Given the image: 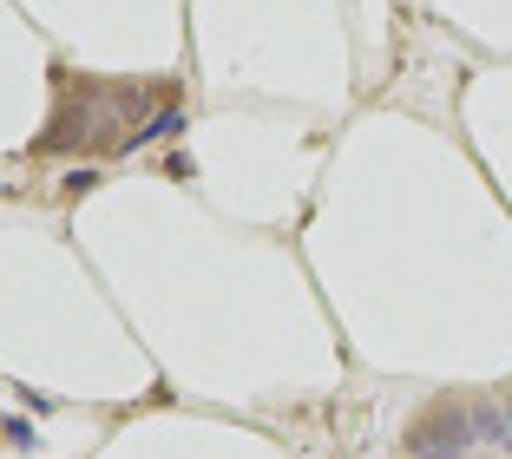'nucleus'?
Listing matches in <instances>:
<instances>
[{"label":"nucleus","mask_w":512,"mask_h":459,"mask_svg":"<svg viewBox=\"0 0 512 459\" xmlns=\"http://www.w3.org/2000/svg\"><path fill=\"white\" fill-rule=\"evenodd\" d=\"M0 433H7V446H20V453H33V440H40V433H33L27 420H7V427H0Z\"/></svg>","instance_id":"nucleus-4"},{"label":"nucleus","mask_w":512,"mask_h":459,"mask_svg":"<svg viewBox=\"0 0 512 459\" xmlns=\"http://www.w3.org/2000/svg\"><path fill=\"white\" fill-rule=\"evenodd\" d=\"M473 446V414L467 407H427L414 427H407V440H401V453L407 459H460Z\"/></svg>","instance_id":"nucleus-1"},{"label":"nucleus","mask_w":512,"mask_h":459,"mask_svg":"<svg viewBox=\"0 0 512 459\" xmlns=\"http://www.w3.org/2000/svg\"><path fill=\"white\" fill-rule=\"evenodd\" d=\"M467 414H473V440H499V446H506V433H512L506 407H493V400H480V407H467Z\"/></svg>","instance_id":"nucleus-3"},{"label":"nucleus","mask_w":512,"mask_h":459,"mask_svg":"<svg viewBox=\"0 0 512 459\" xmlns=\"http://www.w3.org/2000/svg\"><path fill=\"white\" fill-rule=\"evenodd\" d=\"M178 132H184V112H178V105H165V112H151V125H138V132L125 138V151L151 145V138H178Z\"/></svg>","instance_id":"nucleus-2"},{"label":"nucleus","mask_w":512,"mask_h":459,"mask_svg":"<svg viewBox=\"0 0 512 459\" xmlns=\"http://www.w3.org/2000/svg\"><path fill=\"white\" fill-rule=\"evenodd\" d=\"M506 453H512V433H506Z\"/></svg>","instance_id":"nucleus-6"},{"label":"nucleus","mask_w":512,"mask_h":459,"mask_svg":"<svg viewBox=\"0 0 512 459\" xmlns=\"http://www.w3.org/2000/svg\"><path fill=\"white\" fill-rule=\"evenodd\" d=\"M506 420H512V394H506Z\"/></svg>","instance_id":"nucleus-5"}]
</instances>
